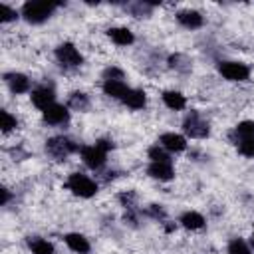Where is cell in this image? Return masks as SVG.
Listing matches in <instances>:
<instances>
[{"label": "cell", "instance_id": "6da1fadb", "mask_svg": "<svg viewBox=\"0 0 254 254\" xmlns=\"http://www.w3.org/2000/svg\"><path fill=\"white\" fill-rule=\"evenodd\" d=\"M64 4L62 2H48V0H30V2H24L22 8H20V16L32 24V26H40L44 22H48L54 12L58 8H62Z\"/></svg>", "mask_w": 254, "mask_h": 254}, {"label": "cell", "instance_id": "7a4b0ae2", "mask_svg": "<svg viewBox=\"0 0 254 254\" xmlns=\"http://www.w3.org/2000/svg\"><path fill=\"white\" fill-rule=\"evenodd\" d=\"M64 187L77 198H93L99 192L97 181L85 173H69L67 179L64 181Z\"/></svg>", "mask_w": 254, "mask_h": 254}, {"label": "cell", "instance_id": "3957f363", "mask_svg": "<svg viewBox=\"0 0 254 254\" xmlns=\"http://www.w3.org/2000/svg\"><path fill=\"white\" fill-rule=\"evenodd\" d=\"M183 135L187 139H208L210 137V123L202 117L200 111L190 109L183 119Z\"/></svg>", "mask_w": 254, "mask_h": 254}, {"label": "cell", "instance_id": "277c9868", "mask_svg": "<svg viewBox=\"0 0 254 254\" xmlns=\"http://www.w3.org/2000/svg\"><path fill=\"white\" fill-rule=\"evenodd\" d=\"M79 143H75L71 137L67 135H54L46 141V153L54 159V161H64L73 153H79Z\"/></svg>", "mask_w": 254, "mask_h": 254}, {"label": "cell", "instance_id": "5b68a950", "mask_svg": "<svg viewBox=\"0 0 254 254\" xmlns=\"http://www.w3.org/2000/svg\"><path fill=\"white\" fill-rule=\"evenodd\" d=\"M54 58L65 69H77V67L83 65V54L79 52V48L73 42H62V44H58L56 50H54Z\"/></svg>", "mask_w": 254, "mask_h": 254}, {"label": "cell", "instance_id": "8992f818", "mask_svg": "<svg viewBox=\"0 0 254 254\" xmlns=\"http://www.w3.org/2000/svg\"><path fill=\"white\" fill-rule=\"evenodd\" d=\"M216 69L226 81H232V83H244L250 79V73H252L250 65L238 60H222L218 62Z\"/></svg>", "mask_w": 254, "mask_h": 254}, {"label": "cell", "instance_id": "52a82bcc", "mask_svg": "<svg viewBox=\"0 0 254 254\" xmlns=\"http://www.w3.org/2000/svg\"><path fill=\"white\" fill-rule=\"evenodd\" d=\"M30 101H32V105L40 113L46 111L48 107H52L54 103H58L56 101V87H54V83H40V85H36L32 89V93H30Z\"/></svg>", "mask_w": 254, "mask_h": 254}, {"label": "cell", "instance_id": "ba28073f", "mask_svg": "<svg viewBox=\"0 0 254 254\" xmlns=\"http://www.w3.org/2000/svg\"><path fill=\"white\" fill-rule=\"evenodd\" d=\"M77 155L83 161V165L89 167L91 171H101L107 163V153L101 151L97 145H81Z\"/></svg>", "mask_w": 254, "mask_h": 254}, {"label": "cell", "instance_id": "9c48e42d", "mask_svg": "<svg viewBox=\"0 0 254 254\" xmlns=\"http://www.w3.org/2000/svg\"><path fill=\"white\" fill-rule=\"evenodd\" d=\"M69 119H71V111L64 103H54L52 107L42 111V121L48 127H64L69 123Z\"/></svg>", "mask_w": 254, "mask_h": 254}, {"label": "cell", "instance_id": "30bf717a", "mask_svg": "<svg viewBox=\"0 0 254 254\" xmlns=\"http://www.w3.org/2000/svg\"><path fill=\"white\" fill-rule=\"evenodd\" d=\"M4 83L6 87L14 93V95H24V93H32V79L22 73V71H6L4 75Z\"/></svg>", "mask_w": 254, "mask_h": 254}, {"label": "cell", "instance_id": "8fae6325", "mask_svg": "<svg viewBox=\"0 0 254 254\" xmlns=\"http://www.w3.org/2000/svg\"><path fill=\"white\" fill-rule=\"evenodd\" d=\"M157 143H159L165 151H169L171 155L183 153V151H187V147H189V139H187L183 133H175V131H165V133H161L159 139H157Z\"/></svg>", "mask_w": 254, "mask_h": 254}, {"label": "cell", "instance_id": "7c38bea8", "mask_svg": "<svg viewBox=\"0 0 254 254\" xmlns=\"http://www.w3.org/2000/svg\"><path fill=\"white\" fill-rule=\"evenodd\" d=\"M145 171H147V175H149L153 181H159V183H171V181L175 179V175H177L173 161H163V163H149Z\"/></svg>", "mask_w": 254, "mask_h": 254}, {"label": "cell", "instance_id": "4fadbf2b", "mask_svg": "<svg viewBox=\"0 0 254 254\" xmlns=\"http://www.w3.org/2000/svg\"><path fill=\"white\" fill-rule=\"evenodd\" d=\"M177 22L185 28V30H198L204 26V16L198 12V10H192V8H185V10H179L175 14Z\"/></svg>", "mask_w": 254, "mask_h": 254}, {"label": "cell", "instance_id": "5bb4252c", "mask_svg": "<svg viewBox=\"0 0 254 254\" xmlns=\"http://www.w3.org/2000/svg\"><path fill=\"white\" fill-rule=\"evenodd\" d=\"M64 242H65V246L73 254H89L91 252V242L81 232H67V234H64Z\"/></svg>", "mask_w": 254, "mask_h": 254}, {"label": "cell", "instance_id": "9a60e30c", "mask_svg": "<svg viewBox=\"0 0 254 254\" xmlns=\"http://www.w3.org/2000/svg\"><path fill=\"white\" fill-rule=\"evenodd\" d=\"M101 91H103V95L121 101L125 97V93L129 91V85H127L125 79H103L101 81Z\"/></svg>", "mask_w": 254, "mask_h": 254}, {"label": "cell", "instance_id": "2e32d148", "mask_svg": "<svg viewBox=\"0 0 254 254\" xmlns=\"http://www.w3.org/2000/svg\"><path fill=\"white\" fill-rule=\"evenodd\" d=\"M179 226H183L185 230L196 232V230H202L206 226V218L198 210H185L179 216Z\"/></svg>", "mask_w": 254, "mask_h": 254}, {"label": "cell", "instance_id": "e0dca14e", "mask_svg": "<svg viewBox=\"0 0 254 254\" xmlns=\"http://www.w3.org/2000/svg\"><path fill=\"white\" fill-rule=\"evenodd\" d=\"M107 38L115 46H119V48H127V46L135 44V34L127 26H113V28H109L107 30Z\"/></svg>", "mask_w": 254, "mask_h": 254}, {"label": "cell", "instance_id": "ac0fdd59", "mask_svg": "<svg viewBox=\"0 0 254 254\" xmlns=\"http://www.w3.org/2000/svg\"><path fill=\"white\" fill-rule=\"evenodd\" d=\"M121 103L127 109H133V111L145 109V105H147V91L141 89V87H129V91L125 93V97L121 99Z\"/></svg>", "mask_w": 254, "mask_h": 254}, {"label": "cell", "instance_id": "d6986e66", "mask_svg": "<svg viewBox=\"0 0 254 254\" xmlns=\"http://www.w3.org/2000/svg\"><path fill=\"white\" fill-rule=\"evenodd\" d=\"M161 101L171 111H183V109H187V97L181 91H177V89H165L161 93Z\"/></svg>", "mask_w": 254, "mask_h": 254}, {"label": "cell", "instance_id": "ffe728a7", "mask_svg": "<svg viewBox=\"0 0 254 254\" xmlns=\"http://www.w3.org/2000/svg\"><path fill=\"white\" fill-rule=\"evenodd\" d=\"M254 137V119H244L240 123H236L232 127V131L228 133V139L232 145H236L242 139H252Z\"/></svg>", "mask_w": 254, "mask_h": 254}, {"label": "cell", "instance_id": "44dd1931", "mask_svg": "<svg viewBox=\"0 0 254 254\" xmlns=\"http://www.w3.org/2000/svg\"><path fill=\"white\" fill-rule=\"evenodd\" d=\"M26 244L30 248L32 254H56V246L48 240V238H42V236H28L26 238Z\"/></svg>", "mask_w": 254, "mask_h": 254}, {"label": "cell", "instance_id": "7402d4cb", "mask_svg": "<svg viewBox=\"0 0 254 254\" xmlns=\"http://www.w3.org/2000/svg\"><path fill=\"white\" fill-rule=\"evenodd\" d=\"M65 105L69 107V111H87L91 101H89V95L85 91H71L67 95V103Z\"/></svg>", "mask_w": 254, "mask_h": 254}, {"label": "cell", "instance_id": "603a6c76", "mask_svg": "<svg viewBox=\"0 0 254 254\" xmlns=\"http://www.w3.org/2000/svg\"><path fill=\"white\" fill-rule=\"evenodd\" d=\"M226 254H252V246L242 236H234L226 244Z\"/></svg>", "mask_w": 254, "mask_h": 254}, {"label": "cell", "instance_id": "cb8c5ba5", "mask_svg": "<svg viewBox=\"0 0 254 254\" xmlns=\"http://www.w3.org/2000/svg\"><path fill=\"white\" fill-rule=\"evenodd\" d=\"M147 159H149V163H163V161H173V155L169 151H165L159 143H153L147 149Z\"/></svg>", "mask_w": 254, "mask_h": 254}, {"label": "cell", "instance_id": "d4e9b609", "mask_svg": "<svg viewBox=\"0 0 254 254\" xmlns=\"http://www.w3.org/2000/svg\"><path fill=\"white\" fill-rule=\"evenodd\" d=\"M0 127H2V133H4V135L16 131V129H18V117L12 115L8 109H2V111H0Z\"/></svg>", "mask_w": 254, "mask_h": 254}, {"label": "cell", "instance_id": "484cf974", "mask_svg": "<svg viewBox=\"0 0 254 254\" xmlns=\"http://www.w3.org/2000/svg\"><path fill=\"white\" fill-rule=\"evenodd\" d=\"M18 18H22V16H20V10L12 8V6H10V4H6V2H2V4H0V22H2V24L16 22Z\"/></svg>", "mask_w": 254, "mask_h": 254}, {"label": "cell", "instance_id": "4316f807", "mask_svg": "<svg viewBox=\"0 0 254 254\" xmlns=\"http://www.w3.org/2000/svg\"><path fill=\"white\" fill-rule=\"evenodd\" d=\"M117 200L121 202V206L125 210H137V194L133 190H125L117 196Z\"/></svg>", "mask_w": 254, "mask_h": 254}, {"label": "cell", "instance_id": "83f0119b", "mask_svg": "<svg viewBox=\"0 0 254 254\" xmlns=\"http://www.w3.org/2000/svg\"><path fill=\"white\" fill-rule=\"evenodd\" d=\"M145 214H147L149 218L157 220V222H165V220H167V210H165L163 204H149V206L145 208Z\"/></svg>", "mask_w": 254, "mask_h": 254}, {"label": "cell", "instance_id": "f1b7e54d", "mask_svg": "<svg viewBox=\"0 0 254 254\" xmlns=\"http://www.w3.org/2000/svg\"><path fill=\"white\" fill-rule=\"evenodd\" d=\"M234 147H236L238 155H242V157H246V159H254V137H252V139H242V141H238Z\"/></svg>", "mask_w": 254, "mask_h": 254}, {"label": "cell", "instance_id": "f546056e", "mask_svg": "<svg viewBox=\"0 0 254 254\" xmlns=\"http://www.w3.org/2000/svg\"><path fill=\"white\" fill-rule=\"evenodd\" d=\"M101 79H125V71L117 65H109V67L103 69Z\"/></svg>", "mask_w": 254, "mask_h": 254}, {"label": "cell", "instance_id": "4dcf8cb0", "mask_svg": "<svg viewBox=\"0 0 254 254\" xmlns=\"http://www.w3.org/2000/svg\"><path fill=\"white\" fill-rule=\"evenodd\" d=\"M93 145H97V147H99L101 151H105L107 155H109V151H113V149H115V141H113L111 137H97Z\"/></svg>", "mask_w": 254, "mask_h": 254}, {"label": "cell", "instance_id": "1f68e13d", "mask_svg": "<svg viewBox=\"0 0 254 254\" xmlns=\"http://www.w3.org/2000/svg\"><path fill=\"white\" fill-rule=\"evenodd\" d=\"M0 192H2V206H6V204L10 202V196H12V194H10V190H8L6 187H2V190H0Z\"/></svg>", "mask_w": 254, "mask_h": 254}, {"label": "cell", "instance_id": "d6a6232c", "mask_svg": "<svg viewBox=\"0 0 254 254\" xmlns=\"http://www.w3.org/2000/svg\"><path fill=\"white\" fill-rule=\"evenodd\" d=\"M250 246L254 248V224H252V234H250Z\"/></svg>", "mask_w": 254, "mask_h": 254}]
</instances>
